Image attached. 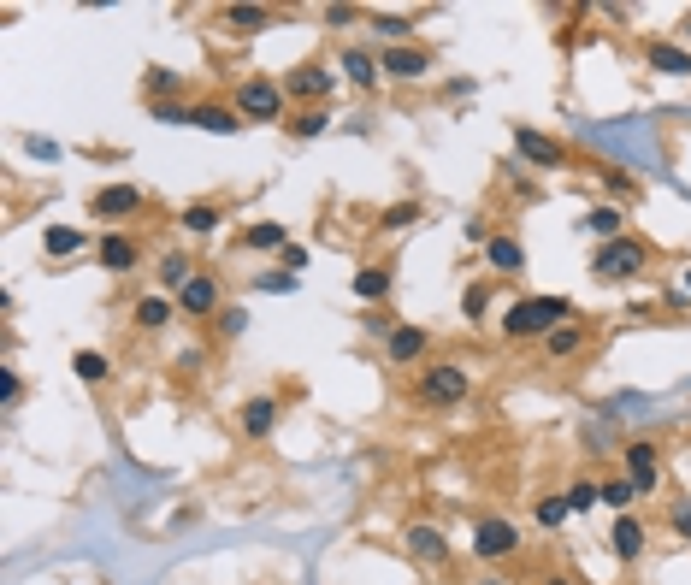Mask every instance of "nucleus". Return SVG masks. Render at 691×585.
<instances>
[{"label": "nucleus", "instance_id": "obj_1", "mask_svg": "<svg viewBox=\"0 0 691 585\" xmlns=\"http://www.w3.org/2000/svg\"><path fill=\"white\" fill-rule=\"evenodd\" d=\"M567 320H573V302H567V296H520L503 314V337L508 343H520V337H550V331Z\"/></svg>", "mask_w": 691, "mask_h": 585}, {"label": "nucleus", "instance_id": "obj_2", "mask_svg": "<svg viewBox=\"0 0 691 585\" xmlns=\"http://www.w3.org/2000/svg\"><path fill=\"white\" fill-rule=\"evenodd\" d=\"M473 396V373L467 367H449V361H432L426 373H420V385H414V402L420 408H461Z\"/></svg>", "mask_w": 691, "mask_h": 585}, {"label": "nucleus", "instance_id": "obj_3", "mask_svg": "<svg viewBox=\"0 0 691 585\" xmlns=\"http://www.w3.org/2000/svg\"><path fill=\"white\" fill-rule=\"evenodd\" d=\"M650 266V249L638 243V237H615V243H603L597 260H591V272L603 278V284H621V278H638Z\"/></svg>", "mask_w": 691, "mask_h": 585}, {"label": "nucleus", "instance_id": "obj_4", "mask_svg": "<svg viewBox=\"0 0 691 585\" xmlns=\"http://www.w3.org/2000/svg\"><path fill=\"white\" fill-rule=\"evenodd\" d=\"M243 119H284V107H290V95H284V83H272V77H243L237 83V101H231Z\"/></svg>", "mask_w": 691, "mask_h": 585}, {"label": "nucleus", "instance_id": "obj_5", "mask_svg": "<svg viewBox=\"0 0 691 585\" xmlns=\"http://www.w3.org/2000/svg\"><path fill=\"white\" fill-rule=\"evenodd\" d=\"M479 562H508L514 550H520V526L514 520H503V515H485L479 526H473V544H467Z\"/></svg>", "mask_w": 691, "mask_h": 585}, {"label": "nucleus", "instance_id": "obj_6", "mask_svg": "<svg viewBox=\"0 0 691 585\" xmlns=\"http://www.w3.org/2000/svg\"><path fill=\"white\" fill-rule=\"evenodd\" d=\"M331 89H337V71H325L319 60L296 65V71L284 77V95H290V101H308V107H331Z\"/></svg>", "mask_w": 691, "mask_h": 585}, {"label": "nucleus", "instance_id": "obj_7", "mask_svg": "<svg viewBox=\"0 0 691 585\" xmlns=\"http://www.w3.org/2000/svg\"><path fill=\"white\" fill-rule=\"evenodd\" d=\"M621 461H627L632 491H638V497H656V485H662V450L638 438V444H627V450H621Z\"/></svg>", "mask_w": 691, "mask_h": 585}, {"label": "nucleus", "instance_id": "obj_8", "mask_svg": "<svg viewBox=\"0 0 691 585\" xmlns=\"http://www.w3.org/2000/svg\"><path fill=\"white\" fill-rule=\"evenodd\" d=\"M142 207H148V195L136 190V184H107V190L89 195V213H95V219H107V225H119V219L142 213Z\"/></svg>", "mask_w": 691, "mask_h": 585}, {"label": "nucleus", "instance_id": "obj_9", "mask_svg": "<svg viewBox=\"0 0 691 585\" xmlns=\"http://www.w3.org/2000/svg\"><path fill=\"white\" fill-rule=\"evenodd\" d=\"M514 154H520L526 166H544V172L567 166V148H562V142H550L544 130H532V125H514Z\"/></svg>", "mask_w": 691, "mask_h": 585}, {"label": "nucleus", "instance_id": "obj_10", "mask_svg": "<svg viewBox=\"0 0 691 585\" xmlns=\"http://www.w3.org/2000/svg\"><path fill=\"white\" fill-rule=\"evenodd\" d=\"M402 544H408V556H414L420 568H449V538H443L438 526H420V520H414V526L402 532Z\"/></svg>", "mask_w": 691, "mask_h": 585}, {"label": "nucleus", "instance_id": "obj_11", "mask_svg": "<svg viewBox=\"0 0 691 585\" xmlns=\"http://www.w3.org/2000/svg\"><path fill=\"white\" fill-rule=\"evenodd\" d=\"M426 349H432V331H426V325H396V331L384 337V361H396V367H414Z\"/></svg>", "mask_w": 691, "mask_h": 585}, {"label": "nucleus", "instance_id": "obj_12", "mask_svg": "<svg viewBox=\"0 0 691 585\" xmlns=\"http://www.w3.org/2000/svg\"><path fill=\"white\" fill-rule=\"evenodd\" d=\"M178 308H184L189 320H207V314L219 308V278H213V272H195L184 290H178Z\"/></svg>", "mask_w": 691, "mask_h": 585}, {"label": "nucleus", "instance_id": "obj_13", "mask_svg": "<svg viewBox=\"0 0 691 585\" xmlns=\"http://www.w3.org/2000/svg\"><path fill=\"white\" fill-rule=\"evenodd\" d=\"M378 65L390 71V77H402V83H414V77H426L432 71V54L426 48H414V42H402V48H384Z\"/></svg>", "mask_w": 691, "mask_h": 585}, {"label": "nucleus", "instance_id": "obj_14", "mask_svg": "<svg viewBox=\"0 0 691 585\" xmlns=\"http://www.w3.org/2000/svg\"><path fill=\"white\" fill-rule=\"evenodd\" d=\"M219 24L225 30H237V36H254V30H266V24H278V12L272 6H219Z\"/></svg>", "mask_w": 691, "mask_h": 585}, {"label": "nucleus", "instance_id": "obj_15", "mask_svg": "<svg viewBox=\"0 0 691 585\" xmlns=\"http://www.w3.org/2000/svg\"><path fill=\"white\" fill-rule=\"evenodd\" d=\"M95 255H101V266H107V272H130V266L142 260V249H136V237H125V231H107Z\"/></svg>", "mask_w": 691, "mask_h": 585}, {"label": "nucleus", "instance_id": "obj_16", "mask_svg": "<svg viewBox=\"0 0 691 585\" xmlns=\"http://www.w3.org/2000/svg\"><path fill=\"white\" fill-rule=\"evenodd\" d=\"M272 426H278V396H249L243 402V432L249 438H272Z\"/></svg>", "mask_w": 691, "mask_h": 585}, {"label": "nucleus", "instance_id": "obj_17", "mask_svg": "<svg viewBox=\"0 0 691 585\" xmlns=\"http://www.w3.org/2000/svg\"><path fill=\"white\" fill-rule=\"evenodd\" d=\"M609 550H615L621 562H638V556H644V520H632V515L615 520V532H609Z\"/></svg>", "mask_w": 691, "mask_h": 585}, {"label": "nucleus", "instance_id": "obj_18", "mask_svg": "<svg viewBox=\"0 0 691 585\" xmlns=\"http://www.w3.org/2000/svg\"><path fill=\"white\" fill-rule=\"evenodd\" d=\"M579 349H585V325H579V320L556 325V331L544 337V355H550V361H573Z\"/></svg>", "mask_w": 691, "mask_h": 585}, {"label": "nucleus", "instance_id": "obj_19", "mask_svg": "<svg viewBox=\"0 0 691 585\" xmlns=\"http://www.w3.org/2000/svg\"><path fill=\"white\" fill-rule=\"evenodd\" d=\"M644 60H650V71L691 77V54H686V48H674V42H650V48H644Z\"/></svg>", "mask_w": 691, "mask_h": 585}, {"label": "nucleus", "instance_id": "obj_20", "mask_svg": "<svg viewBox=\"0 0 691 585\" xmlns=\"http://www.w3.org/2000/svg\"><path fill=\"white\" fill-rule=\"evenodd\" d=\"M172 314H178V296H160V290H154V296H142V302H136V325H142V331L172 325Z\"/></svg>", "mask_w": 691, "mask_h": 585}, {"label": "nucleus", "instance_id": "obj_21", "mask_svg": "<svg viewBox=\"0 0 691 585\" xmlns=\"http://www.w3.org/2000/svg\"><path fill=\"white\" fill-rule=\"evenodd\" d=\"M485 260H491V272H520V266H526V249H520V237H491V243H485Z\"/></svg>", "mask_w": 691, "mask_h": 585}, {"label": "nucleus", "instance_id": "obj_22", "mask_svg": "<svg viewBox=\"0 0 691 585\" xmlns=\"http://www.w3.org/2000/svg\"><path fill=\"white\" fill-rule=\"evenodd\" d=\"M621 225H627V213H621L615 201H603V207H591V213H585V231H597L603 243H615V237H621Z\"/></svg>", "mask_w": 691, "mask_h": 585}, {"label": "nucleus", "instance_id": "obj_23", "mask_svg": "<svg viewBox=\"0 0 691 585\" xmlns=\"http://www.w3.org/2000/svg\"><path fill=\"white\" fill-rule=\"evenodd\" d=\"M195 125L213 130V136H231V130L243 125V113H237V107H219V101H207V107H195Z\"/></svg>", "mask_w": 691, "mask_h": 585}, {"label": "nucleus", "instance_id": "obj_24", "mask_svg": "<svg viewBox=\"0 0 691 585\" xmlns=\"http://www.w3.org/2000/svg\"><path fill=\"white\" fill-rule=\"evenodd\" d=\"M378 71H384V65H378L367 48H349V54H343V77H349V83H361V89H373Z\"/></svg>", "mask_w": 691, "mask_h": 585}, {"label": "nucleus", "instance_id": "obj_25", "mask_svg": "<svg viewBox=\"0 0 691 585\" xmlns=\"http://www.w3.org/2000/svg\"><path fill=\"white\" fill-rule=\"evenodd\" d=\"M219 225H225V207H213V201H189L184 207V231H195V237H207Z\"/></svg>", "mask_w": 691, "mask_h": 585}, {"label": "nucleus", "instance_id": "obj_26", "mask_svg": "<svg viewBox=\"0 0 691 585\" xmlns=\"http://www.w3.org/2000/svg\"><path fill=\"white\" fill-rule=\"evenodd\" d=\"M243 243H249V249H278V255H284V249H290V231L272 225V219H254L249 231H243Z\"/></svg>", "mask_w": 691, "mask_h": 585}, {"label": "nucleus", "instance_id": "obj_27", "mask_svg": "<svg viewBox=\"0 0 691 585\" xmlns=\"http://www.w3.org/2000/svg\"><path fill=\"white\" fill-rule=\"evenodd\" d=\"M420 219H426V201H396V207L378 213V231H408V225H420Z\"/></svg>", "mask_w": 691, "mask_h": 585}, {"label": "nucleus", "instance_id": "obj_28", "mask_svg": "<svg viewBox=\"0 0 691 585\" xmlns=\"http://www.w3.org/2000/svg\"><path fill=\"white\" fill-rule=\"evenodd\" d=\"M355 296L361 302H384L390 296V266H361L355 272Z\"/></svg>", "mask_w": 691, "mask_h": 585}, {"label": "nucleus", "instance_id": "obj_29", "mask_svg": "<svg viewBox=\"0 0 691 585\" xmlns=\"http://www.w3.org/2000/svg\"><path fill=\"white\" fill-rule=\"evenodd\" d=\"M189 278H195V266H189V255H184V249H172V255H160V284H166L172 296L184 290Z\"/></svg>", "mask_w": 691, "mask_h": 585}, {"label": "nucleus", "instance_id": "obj_30", "mask_svg": "<svg viewBox=\"0 0 691 585\" xmlns=\"http://www.w3.org/2000/svg\"><path fill=\"white\" fill-rule=\"evenodd\" d=\"M42 249H48L54 260H60V255H77V249H83V231H71V225H48Z\"/></svg>", "mask_w": 691, "mask_h": 585}, {"label": "nucleus", "instance_id": "obj_31", "mask_svg": "<svg viewBox=\"0 0 691 585\" xmlns=\"http://www.w3.org/2000/svg\"><path fill=\"white\" fill-rule=\"evenodd\" d=\"M71 373H77L83 385H101V379H107V355H95V349H83V355H71Z\"/></svg>", "mask_w": 691, "mask_h": 585}, {"label": "nucleus", "instance_id": "obj_32", "mask_svg": "<svg viewBox=\"0 0 691 585\" xmlns=\"http://www.w3.org/2000/svg\"><path fill=\"white\" fill-rule=\"evenodd\" d=\"M325 125H331V107H302V113L290 119V130H296L302 142H308V136H319V130H325Z\"/></svg>", "mask_w": 691, "mask_h": 585}, {"label": "nucleus", "instance_id": "obj_33", "mask_svg": "<svg viewBox=\"0 0 691 585\" xmlns=\"http://www.w3.org/2000/svg\"><path fill=\"white\" fill-rule=\"evenodd\" d=\"M597 503H603V485H591V479L567 485V509H573V515H585V509H597Z\"/></svg>", "mask_w": 691, "mask_h": 585}, {"label": "nucleus", "instance_id": "obj_34", "mask_svg": "<svg viewBox=\"0 0 691 585\" xmlns=\"http://www.w3.org/2000/svg\"><path fill=\"white\" fill-rule=\"evenodd\" d=\"M373 30H378V36H384V42H390V48H402L414 24H408V18H396V12H378V18H373Z\"/></svg>", "mask_w": 691, "mask_h": 585}, {"label": "nucleus", "instance_id": "obj_35", "mask_svg": "<svg viewBox=\"0 0 691 585\" xmlns=\"http://www.w3.org/2000/svg\"><path fill=\"white\" fill-rule=\"evenodd\" d=\"M172 89H184V77H178V71H166V65H148V95H154V101H166Z\"/></svg>", "mask_w": 691, "mask_h": 585}, {"label": "nucleus", "instance_id": "obj_36", "mask_svg": "<svg viewBox=\"0 0 691 585\" xmlns=\"http://www.w3.org/2000/svg\"><path fill=\"white\" fill-rule=\"evenodd\" d=\"M603 503H609V509H632V503H638L632 479H603Z\"/></svg>", "mask_w": 691, "mask_h": 585}, {"label": "nucleus", "instance_id": "obj_37", "mask_svg": "<svg viewBox=\"0 0 691 585\" xmlns=\"http://www.w3.org/2000/svg\"><path fill=\"white\" fill-rule=\"evenodd\" d=\"M567 515H573V509H567V497H544V503H538V526H544V532H556Z\"/></svg>", "mask_w": 691, "mask_h": 585}, {"label": "nucleus", "instance_id": "obj_38", "mask_svg": "<svg viewBox=\"0 0 691 585\" xmlns=\"http://www.w3.org/2000/svg\"><path fill=\"white\" fill-rule=\"evenodd\" d=\"M461 314H467V320H485V314H491V290H485V284H473V290L461 296Z\"/></svg>", "mask_w": 691, "mask_h": 585}, {"label": "nucleus", "instance_id": "obj_39", "mask_svg": "<svg viewBox=\"0 0 691 585\" xmlns=\"http://www.w3.org/2000/svg\"><path fill=\"white\" fill-rule=\"evenodd\" d=\"M154 119H160V125H195V107H178V101H154Z\"/></svg>", "mask_w": 691, "mask_h": 585}, {"label": "nucleus", "instance_id": "obj_40", "mask_svg": "<svg viewBox=\"0 0 691 585\" xmlns=\"http://www.w3.org/2000/svg\"><path fill=\"white\" fill-rule=\"evenodd\" d=\"M668 526H674L680 538H691V497H674V503H668Z\"/></svg>", "mask_w": 691, "mask_h": 585}, {"label": "nucleus", "instance_id": "obj_41", "mask_svg": "<svg viewBox=\"0 0 691 585\" xmlns=\"http://www.w3.org/2000/svg\"><path fill=\"white\" fill-rule=\"evenodd\" d=\"M254 284H260V290H278V296H284V290H296V272H260Z\"/></svg>", "mask_w": 691, "mask_h": 585}, {"label": "nucleus", "instance_id": "obj_42", "mask_svg": "<svg viewBox=\"0 0 691 585\" xmlns=\"http://www.w3.org/2000/svg\"><path fill=\"white\" fill-rule=\"evenodd\" d=\"M0 396H6V402H18V396H24V379H18L12 367H0Z\"/></svg>", "mask_w": 691, "mask_h": 585}, {"label": "nucleus", "instance_id": "obj_43", "mask_svg": "<svg viewBox=\"0 0 691 585\" xmlns=\"http://www.w3.org/2000/svg\"><path fill=\"white\" fill-rule=\"evenodd\" d=\"M325 24H355V6H325Z\"/></svg>", "mask_w": 691, "mask_h": 585}, {"label": "nucleus", "instance_id": "obj_44", "mask_svg": "<svg viewBox=\"0 0 691 585\" xmlns=\"http://www.w3.org/2000/svg\"><path fill=\"white\" fill-rule=\"evenodd\" d=\"M302 266H308V255H302V249L290 243V249H284V272H302Z\"/></svg>", "mask_w": 691, "mask_h": 585}, {"label": "nucleus", "instance_id": "obj_45", "mask_svg": "<svg viewBox=\"0 0 691 585\" xmlns=\"http://www.w3.org/2000/svg\"><path fill=\"white\" fill-rule=\"evenodd\" d=\"M538 585H573V580H567V574H544Z\"/></svg>", "mask_w": 691, "mask_h": 585}, {"label": "nucleus", "instance_id": "obj_46", "mask_svg": "<svg viewBox=\"0 0 691 585\" xmlns=\"http://www.w3.org/2000/svg\"><path fill=\"white\" fill-rule=\"evenodd\" d=\"M686 42H691V12H686Z\"/></svg>", "mask_w": 691, "mask_h": 585}, {"label": "nucleus", "instance_id": "obj_47", "mask_svg": "<svg viewBox=\"0 0 691 585\" xmlns=\"http://www.w3.org/2000/svg\"><path fill=\"white\" fill-rule=\"evenodd\" d=\"M479 585H503V580H479Z\"/></svg>", "mask_w": 691, "mask_h": 585}, {"label": "nucleus", "instance_id": "obj_48", "mask_svg": "<svg viewBox=\"0 0 691 585\" xmlns=\"http://www.w3.org/2000/svg\"><path fill=\"white\" fill-rule=\"evenodd\" d=\"M686 284H691V272H686Z\"/></svg>", "mask_w": 691, "mask_h": 585}]
</instances>
